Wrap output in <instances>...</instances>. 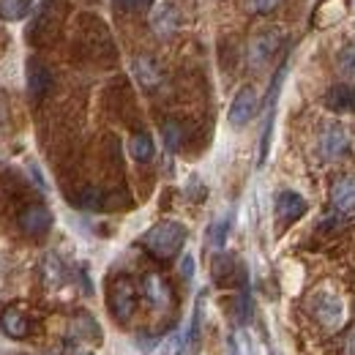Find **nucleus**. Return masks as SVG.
Returning a JSON list of instances; mask_svg holds the SVG:
<instances>
[{"mask_svg":"<svg viewBox=\"0 0 355 355\" xmlns=\"http://www.w3.org/2000/svg\"><path fill=\"white\" fill-rule=\"evenodd\" d=\"M142 243H145V249H148L153 257L170 260V257H175L178 252L183 249V243H186V227L178 222H170V219L153 224V227L145 232Z\"/></svg>","mask_w":355,"mask_h":355,"instance_id":"obj_1","label":"nucleus"},{"mask_svg":"<svg viewBox=\"0 0 355 355\" xmlns=\"http://www.w3.org/2000/svg\"><path fill=\"white\" fill-rule=\"evenodd\" d=\"M282 44H284V31L282 28H266V31H260L252 39V44H249V63L254 69L268 66L276 58V52L282 49Z\"/></svg>","mask_w":355,"mask_h":355,"instance_id":"obj_2","label":"nucleus"},{"mask_svg":"<svg viewBox=\"0 0 355 355\" xmlns=\"http://www.w3.org/2000/svg\"><path fill=\"white\" fill-rule=\"evenodd\" d=\"M309 311L314 314V320H320L322 325L334 328L345 320V304L339 295L328 293V290H320L309 298Z\"/></svg>","mask_w":355,"mask_h":355,"instance_id":"obj_3","label":"nucleus"},{"mask_svg":"<svg viewBox=\"0 0 355 355\" xmlns=\"http://www.w3.org/2000/svg\"><path fill=\"white\" fill-rule=\"evenodd\" d=\"M257 104H260V101H257V90L252 88V85H243V88L235 93L232 104H230V112H227L230 126H235V129L246 126V123L254 118Z\"/></svg>","mask_w":355,"mask_h":355,"instance_id":"obj_4","label":"nucleus"},{"mask_svg":"<svg viewBox=\"0 0 355 355\" xmlns=\"http://www.w3.org/2000/svg\"><path fill=\"white\" fill-rule=\"evenodd\" d=\"M137 306V293H134V284L129 279H115L112 287H110V311L118 317V320H129Z\"/></svg>","mask_w":355,"mask_h":355,"instance_id":"obj_5","label":"nucleus"},{"mask_svg":"<svg viewBox=\"0 0 355 355\" xmlns=\"http://www.w3.org/2000/svg\"><path fill=\"white\" fill-rule=\"evenodd\" d=\"M320 153L325 159H342L350 153V134L345 126L339 123H331L325 126V132L320 134Z\"/></svg>","mask_w":355,"mask_h":355,"instance_id":"obj_6","label":"nucleus"},{"mask_svg":"<svg viewBox=\"0 0 355 355\" xmlns=\"http://www.w3.org/2000/svg\"><path fill=\"white\" fill-rule=\"evenodd\" d=\"M331 205L336 214L342 216H353L355 214V178L339 175L331 186Z\"/></svg>","mask_w":355,"mask_h":355,"instance_id":"obj_7","label":"nucleus"},{"mask_svg":"<svg viewBox=\"0 0 355 355\" xmlns=\"http://www.w3.org/2000/svg\"><path fill=\"white\" fill-rule=\"evenodd\" d=\"M306 214V200L298 191H282L276 197V216L282 224H290Z\"/></svg>","mask_w":355,"mask_h":355,"instance_id":"obj_8","label":"nucleus"},{"mask_svg":"<svg viewBox=\"0 0 355 355\" xmlns=\"http://www.w3.org/2000/svg\"><path fill=\"white\" fill-rule=\"evenodd\" d=\"M19 227H22V232H28V235H44L46 230L52 227V214H49V208H44V205H31V208H25V211L19 214Z\"/></svg>","mask_w":355,"mask_h":355,"instance_id":"obj_9","label":"nucleus"},{"mask_svg":"<svg viewBox=\"0 0 355 355\" xmlns=\"http://www.w3.org/2000/svg\"><path fill=\"white\" fill-rule=\"evenodd\" d=\"M325 107H328L331 112H339V115L353 112L355 110V85H350V83H339V85L328 88V93H325Z\"/></svg>","mask_w":355,"mask_h":355,"instance_id":"obj_10","label":"nucleus"},{"mask_svg":"<svg viewBox=\"0 0 355 355\" xmlns=\"http://www.w3.org/2000/svg\"><path fill=\"white\" fill-rule=\"evenodd\" d=\"M142 293H145V298H148L156 309H167L170 301H173L170 284H167L159 273H148V276H145V282H142Z\"/></svg>","mask_w":355,"mask_h":355,"instance_id":"obj_11","label":"nucleus"},{"mask_svg":"<svg viewBox=\"0 0 355 355\" xmlns=\"http://www.w3.org/2000/svg\"><path fill=\"white\" fill-rule=\"evenodd\" d=\"M150 25H153V31H156L159 36H173V33L178 31V25H180L178 8L173 6V3H162V6H156L153 14H150Z\"/></svg>","mask_w":355,"mask_h":355,"instance_id":"obj_12","label":"nucleus"},{"mask_svg":"<svg viewBox=\"0 0 355 355\" xmlns=\"http://www.w3.org/2000/svg\"><path fill=\"white\" fill-rule=\"evenodd\" d=\"M52 85V74L42 60H28V93L33 101H39Z\"/></svg>","mask_w":355,"mask_h":355,"instance_id":"obj_13","label":"nucleus"},{"mask_svg":"<svg viewBox=\"0 0 355 355\" xmlns=\"http://www.w3.org/2000/svg\"><path fill=\"white\" fill-rule=\"evenodd\" d=\"M0 328L8 339H25L28 331H31V322L17 306H8V309L0 311Z\"/></svg>","mask_w":355,"mask_h":355,"instance_id":"obj_14","label":"nucleus"},{"mask_svg":"<svg viewBox=\"0 0 355 355\" xmlns=\"http://www.w3.org/2000/svg\"><path fill=\"white\" fill-rule=\"evenodd\" d=\"M132 71H134V77H137V83L148 90L156 88V85L162 83V71H159V66H156L150 58H137Z\"/></svg>","mask_w":355,"mask_h":355,"instance_id":"obj_15","label":"nucleus"},{"mask_svg":"<svg viewBox=\"0 0 355 355\" xmlns=\"http://www.w3.org/2000/svg\"><path fill=\"white\" fill-rule=\"evenodd\" d=\"M129 150H132L134 162H150V159H153V153H156L150 134H145V132L134 134L132 142H129Z\"/></svg>","mask_w":355,"mask_h":355,"instance_id":"obj_16","label":"nucleus"},{"mask_svg":"<svg viewBox=\"0 0 355 355\" xmlns=\"http://www.w3.org/2000/svg\"><path fill=\"white\" fill-rule=\"evenodd\" d=\"M28 11H31L28 0H0V17L8 19V22H19V19H25Z\"/></svg>","mask_w":355,"mask_h":355,"instance_id":"obj_17","label":"nucleus"},{"mask_svg":"<svg viewBox=\"0 0 355 355\" xmlns=\"http://www.w3.org/2000/svg\"><path fill=\"white\" fill-rule=\"evenodd\" d=\"M42 270H44V282L49 287H60L63 284V263H60L58 254H46Z\"/></svg>","mask_w":355,"mask_h":355,"instance_id":"obj_18","label":"nucleus"},{"mask_svg":"<svg viewBox=\"0 0 355 355\" xmlns=\"http://www.w3.org/2000/svg\"><path fill=\"white\" fill-rule=\"evenodd\" d=\"M202 309H205V293L197 295V304H194V314H191V325H189V347H197L200 342V328H202Z\"/></svg>","mask_w":355,"mask_h":355,"instance_id":"obj_19","label":"nucleus"},{"mask_svg":"<svg viewBox=\"0 0 355 355\" xmlns=\"http://www.w3.org/2000/svg\"><path fill=\"white\" fill-rule=\"evenodd\" d=\"M336 66H339L342 74L355 77V44H347L339 49V55H336Z\"/></svg>","mask_w":355,"mask_h":355,"instance_id":"obj_20","label":"nucleus"},{"mask_svg":"<svg viewBox=\"0 0 355 355\" xmlns=\"http://www.w3.org/2000/svg\"><path fill=\"white\" fill-rule=\"evenodd\" d=\"M230 353L232 355H252V342H249V336H246L243 331H235V334L230 336Z\"/></svg>","mask_w":355,"mask_h":355,"instance_id":"obj_21","label":"nucleus"},{"mask_svg":"<svg viewBox=\"0 0 355 355\" xmlns=\"http://www.w3.org/2000/svg\"><path fill=\"white\" fill-rule=\"evenodd\" d=\"M232 268H235V260H232L230 254H219V257L214 260V276H216L219 282H227V279L232 276Z\"/></svg>","mask_w":355,"mask_h":355,"instance_id":"obj_22","label":"nucleus"},{"mask_svg":"<svg viewBox=\"0 0 355 355\" xmlns=\"http://www.w3.org/2000/svg\"><path fill=\"white\" fill-rule=\"evenodd\" d=\"M227 232H230V216H224V219H219V222L211 227V243H214L216 249H222L224 246Z\"/></svg>","mask_w":355,"mask_h":355,"instance_id":"obj_23","label":"nucleus"},{"mask_svg":"<svg viewBox=\"0 0 355 355\" xmlns=\"http://www.w3.org/2000/svg\"><path fill=\"white\" fill-rule=\"evenodd\" d=\"M164 142H167L170 150H178V145H180V126H178L175 121L164 123Z\"/></svg>","mask_w":355,"mask_h":355,"instance_id":"obj_24","label":"nucleus"},{"mask_svg":"<svg viewBox=\"0 0 355 355\" xmlns=\"http://www.w3.org/2000/svg\"><path fill=\"white\" fill-rule=\"evenodd\" d=\"M112 3L121 11H139V8H150L153 6V0H112Z\"/></svg>","mask_w":355,"mask_h":355,"instance_id":"obj_25","label":"nucleus"},{"mask_svg":"<svg viewBox=\"0 0 355 355\" xmlns=\"http://www.w3.org/2000/svg\"><path fill=\"white\" fill-rule=\"evenodd\" d=\"M80 202H83V208H98V205H101V194H98L96 189H88Z\"/></svg>","mask_w":355,"mask_h":355,"instance_id":"obj_26","label":"nucleus"},{"mask_svg":"<svg viewBox=\"0 0 355 355\" xmlns=\"http://www.w3.org/2000/svg\"><path fill=\"white\" fill-rule=\"evenodd\" d=\"M276 6H279V0H252V11H260V14L273 11Z\"/></svg>","mask_w":355,"mask_h":355,"instance_id":"obj_27","label":"nucleus"},{"mask_svg":"<svg viewBox=\"0 0 355 355\" xmlns=\"http://www.w3.org/2000/svg\"><path fill=\"white\" fill-rule=\"evenodd\" d=\"M180 273H183V279H191V276H194V257H191V254H183Z\"/></svg>","mask_w":355,"mask_h":355,"instance_id":"obj_28","label":"nucleus"},{"mask_svg":"<svg viewBox=\"0 0 355 355\" xmlns=\"http://www.w3.org/2000/svg\"><path fill=\"white\" fill-rule=\"evenodd\" d=\"M180 347H183V345H180V334H173V336L167 339V353L178 355L180 353Z\"/></svg>","mask_w":355,"mask_h":355,"instance_id":"obj_29","label":"nucleus"},{"mask_svg":"<svg viewBox=\"0 0 355 355\" xmlns=\"http://www.w3.org/2000/svg\"><path fill=\"white\" fill-rule=\"evenodd\" d=\"M345 355H355V328H350V334L345 339Z\"/></svg>","mask_w":355,"mask_h":355,"instance_id":"obj_30","label":"nucleus"}]
</instances>
